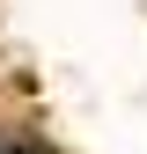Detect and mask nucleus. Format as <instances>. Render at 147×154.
Here are the masks:
<instances>
[{"label":"nucleus","instance_id":"obj_1","mask_svg":"<svg viewBox=\"0 0 147 154\" xmlns=\"http://www.w3.org/2000/svg\"><path fill=\"white\" fill-rule=\"evenodd\" d=\"M0 154H52L37 132H22V125H0Z\"/></svg>","mask_w":147,"mask_h":154}]
</instances>
